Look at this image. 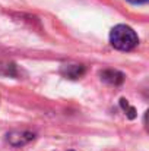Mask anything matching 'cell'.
Returning <instances> with one entry per match:
<instances>
[{
	"label": "cell",
	"instance_id": "obj_1",
	"mask_svg": "<svg viewBox=\"0 0 149 151\" xmlns=\"http://www.w3.org/2000/svg\"><path fill=\"white\" fill-rule=\"evenodd\" d=\"M110 43L114 49L120 51H130L133 50L138 43V34L133 31V28H130L129 25H115L111 32H110Z\"/></svg>",
	"mask_w": 149,
	"mask_h": 151
},
{
	"label": "cell",
	"instance_id": "obj_2",
	"mask_svg": "<svg viewBox=\"0 0 149 151\" xmlns=\"http://www.w3.org/2000/svg\"><path fill=\"white\" fill-rule=\"evenodd\" d=\"M34 138H35V135L28 131H13V132L7 134V141L13 147H22V145L31 142Z\"/></svg>",
	"mask_w": 149,
	"mask_h": 151
},
{
	"label": "cell",
	"instance_id": "obj_3",
	"mask_svg": "<svg viewBox=\"0 0 149 151\" xmlns=\"http://www.w3.org/2000/svg\"><path fill=\"white\" fill-rule=\"evenodd\" d=\"M85 70L86 69L83 65H63L60 68V73L69 79H79L85 75Z\"/></svg>",
	"mask_w": 149,
	"mask_h": 151
},
{
	"label": "cell",
	"instance_id": "obj_4",
	"mask_svg": "<svg viewBox=\"0 0 149 151\" xmlns=\"http://www.w3.org/2000/svg\"><path fill=\"white\" fill-rule=\"evenodd\" d=\"M101 79H102L104 82L110 84V85L117 87V85L123 84V81H124V75H123L121 72H118V70L107 69V70H102V72H101Z\"/></svg>",
	"mask_w": 149,
	"mask_h": 151
},
{
	"label": "cell",
	"instance_id": "obj_5",
	"mask_svg": "<svg viewBox=\"0 0 149 151\" xmlns=\"http://www.w3.org/2000/svg\"><path fill=\"white\" fill-rule=\"evenodd\" d=\"M0 75L1 76H16V65L15 63H0Z\"/></svg>",
	"mask_w": 149,
	"mask_h": 151
},
{
	"label": "cell",
	"instance_id": "obj_6",
	"mask_svg": "<svg viewBox=\"0 0 149 151\" xmlns=\"http://www.w3.org/2000/svg\"><path fill=\"white\" fill-rule=\"evenodd\" d=\"M120 106H121V109L126 111V114H127V117H129V119H135V117H136V110L129 104V101L127 100L121 99V100H120Z\"/></svg>",
	"mask_w": 149,
	"mask_h": 151
},
{
	"label": "cell",
	"instance_id": "obj_7",
	"mask_svg": "<svg viewBox=\"0 0 149 151\" xmlns=\"http://www.w3.org/2000/svg\"><path fill=\"white\" fill-rule=\"evenodd\" d=\"M127 1L132 4H142V3H146L148 0H127Z\"/></svg>",
	"mask_w": 149,
	"mask_h": 151
}]
</instances>
